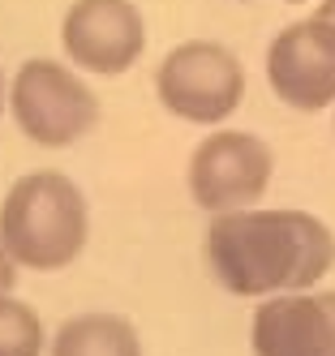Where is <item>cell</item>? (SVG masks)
Instances as JSON below:
<instances>
[{
  "mask_svg": "<svg viewBox=\"0 0 335 356\" xmlns=\"http://www.w3.org/2000/svg\"><path fill=\"white\" fill-rule=\"evenodd\" d=\"M206 266L232 296L309 292L335 266V232L309 211H232L206 227Z\"/></svg>",
  "mask_w": 335,
  "mask_h": 356,
  "instance_id": "obj_1",
  "label": "cell"
},
{
  "mask_svg": "<svg viewBox=\"0 0 335 356\" xmlns=\"http://www.w3.org/2000/svg\"><path fill=\"white\" fill-rule=\"evenodd\" d=\"M91 236L86 197L65 172H31L0 202V241L26 270H65Z\"/></svg>",
  "mask_w": 335,
  "mask_h": 356,
  "instance_id": "obj_2",
  "label": "cell"
},
{
  "mask_svg": "<svg viewBox=\"0 0 335 356\" xmlns=\"http://www.w3.org/2000/svg\"><path fill=\"white\" fill-rule=\"evenodd\" d=\"M9 112L35 146L65 150L99 124V99L61 60L35 56L17 69V78L9 86Z\"/></svg>",
  "mask_w": 335,
  "mask_h": 356,
  "instance_id": "obj_3",
  "label": "cell"
},
{
  "mask_svg": "<svg viewBox=\"0 0 335 356\" xmlns=\"http://www.w3.org/2000/svg\"><path fill=\"white\" fill-rule=\"evenodd\" d=\"M159 104L194 124H219L241 108L245 99V69L224 43L189 39L172 47L155 73Z\"/></svg>",
  "mask_w": 335,
  "mask_h": 356,
  "instance_id": "obj_4",
  "label": "cell"
},
{
  "mask_svg": "<svg viewBox=\"0 0 335 356\" xmlns=\"http://www.w3.org/2000/svg\"><path fill=\"white\" fill-rule=\"evenodd\" d=\"M271 146L254 134L224 129L198 142L189 159V197L206 215L249 211L271 185Z\"/></svg>",
  "mask_w": 335,
  "mask_h": 356,
  "instance_id": "obj_5",
  "label": "cell"
},
{
  "mask_svg": "<svg viewBox=\"0 0 335 356\" xmlns=\"http://www.w3.org/2000/svg\"><path fill=\"white\" fill-rule=\"evenodd\" d=\"M267 82L293 112H322L335 104V22L301 17L267 47Z\"/></svg>",
  "mask_w": 335,
  "mask_h": 356,
  "instance_id": "obj_6",
  "label": "cell"
},
{
  "mask_svg": "<svg viewBox=\"0 0 335 356\" xmlns=\"http://www.w3.org/2000/svg\"><path fill=\"white\" fill-rule=\"evenodd\" d=\"M61 43L77 69L120 78L146 47V22L129 0H73L61 22Z\"/></svg>",
  "mask_w": 335,
  "mask_h": 356,
  "instance_id": "obj_7",
  "label": "cell"
},
{
  "mask_svg": "<svg viewBox=\"0 0 335 356\" xmlns=\"http://www.w3.org/2000/svg\"><path fill=\"white\" fill-rule=\"evenodd\" d=\"M254 356H335V292L267 296L249 322Z\"/></svg>",
  "mask_w": 335,
  "mask_h": 356,
  "instance_id": "obj_8",
  "label": "cell"
},
{
  "mask_svg": "<svg viewBox=\"0 0 335 356\" xmlns=\"http://www.w3.org/2000/svg\"><path fill=\"white\" fill-rule=\"evenodd\" d=\"M52 356H142V339L116 314H77L56 326Z\"/></svg>",
  "mask_w": 335,
  "mask_h": 356,
  "instance_id": "obj_9",
  "label": "cell"
},
{
  "mask_svg": "<svg viewBox=\"0 0 335 356\" xmlns=\"http://www.w3.org/2000/svg\"><path fill=\"white\" fill-rule=\"evenodd\" d=\"M43 322L26 300L0 296V356H43Z\"/></svg>",
  "mask_w": 335,
  "mask_h": 356,
  "instance_id": "obj_10",
  "label": "cell"
},
{
  "mask_svg": "<svg viewBox=\"0 0 335 356\" xmlns=\"http://www.w3.org/2000/svg\"><path fill=\"white\" fill-rule=\"evenodd\" d=\"M13 284H17V262L9 258L5 241H0V296H9V292H13Z\"/></svg>",
  "mask_w": 335,
  "mask_h": 356,
  "instance_id": "obj_11",
  "label": "cell"
},
{
  "mask_svg": "<svg viewBox=\"0 0 335 356\" xmlns=\"http://www.w3.org/2000/svg\"><path fill=\"white\" fill-rule=\"evenodd\" d=\"M318 17H327V22H335V0H322V9H318Z\"/></svg>",
  "mask_w": 335,
  "mask_h": 356,
  "instance_id": "obj_12",
  "label": "cell"
},
{
  "mask_svg": "<svg viewBox=\"0 0 335 356\" xmlns=\"http://www.w3.org/2000/svg\"><path fill=\"white\" fill-rule=\"evenodd\" d=\"M0 112H5V73H0Z\"/></svg>",
  "mask_w": 335,
  "mask_h": 356,
  "instance_id": "obj_13",
  "label": "cell"
},
{
  "mask_svg": "<svg viewBox=\"0 0 335 356\" xmlns=\"http://www.w3.org/2000/svg\"><path fill=\"white\" fill-rule=\"evenodd\" d=\"M283 5H305V0H283Z\"/></svg>",
  "mask_w": 335,
  "mask_h": 356,
  "instance_id": "obj_14",
  "label": "cell"
}]
</instances>
